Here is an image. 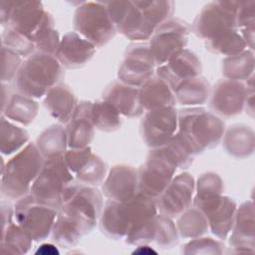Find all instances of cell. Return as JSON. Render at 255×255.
<instances>
[{
  "mask_svg": "<svg viewBox=\"0 0 255 255\" xmlns=\"http://www.w3.org/2000/svg\"><path fill=\"white\" fill-rule=\"evenodd\" d=\"M2 46L26 58L36 52L34 41L31 38L8 27L2 34Z\"/></svg>",
  "mask_w": 255,
  "mask_h": 255,
  "instance_id": "obj_40",
  "label": "cell"
},
{
  "mask_svg": "<svg viewBox=\"0 0 255 255\" xmlns=\"http://www.w3.org/2000/svg\"><path fill=\"white\" fill-rule=\"evenodd\" d=\"M224 189L222 178L215 172H205L201 174L195 182V197L202 199L211 196L221 195Z\"/></svg>",
  "mask_w": 255,
  "mask_h": 255,
  "instance_id": "obj_41",
  "label": "cell"
},
{
  "mask_svg": "<svg viewBox=\"0 0 255 255\" xmlns=\"http://www.w3.org/2000/svg\"><path fill=\"white\" fill-rule=\"evenodd\" d=\"M156 230L153 242L162 249H169L178 243V232L176 225L173 223L172 218L157 213L155 215Z\"/></svg>",
  "mask_w": 255,
  "mask_h": 255,
  "instance_id": "obj_37",
  "label": "cell"
},
{
  "mask_svg": "<svg viewBox=\"0 0 255 255\" xmlns=\"http://www.w3.org/2000/svg\"><path fill=\"white\" fill-rule=\"evenodd\" d=\"M254 64L253 51L246 49L222 61V74L225 79L243 82L254 75Z\"/></svg>",
  "mask_w": 255,
  "mask_h": 255,
  "instance_id": "obj_30",
  "label": "cell"
},
{
  "mask_svg": "<svg viewBox=\"0 0 255 255\" xmlns=\"http://www.w3.org/2000/svg\"><path fill=\"white\" fill-rule=\"evenodd\" d=\"M208 51L226 57L239 54L246 50L247 46L238 29L225 30L205 41Z\"/></svg>",
  "mask_w": 255,
  "mask_h": 255,
  "instance_id": "obj_31",
  "label": "cell"
},
{
  "mask_svg": "<svg viewBox=\"0 0 255 255\" xmlns=\"http://www.w3.org/2000/svg\"><path fill=\"white\" fill-rule=\"evenodd\" d=\"M156 253L157 252L147 244L137 245L136 248L132 251V254H138V255H151V254L155 255Z\"/></svg>",
  "mask_w": 255,
  "mask_h": 255,
  "instance_id": "obj_49",
  "label": "cell"
},
{
  "mask_svg": "<svg viewBox=\"0 0 255 255\" xmlns=\"http://www.w3.org/2000/svg\"><path fill=\"white\" fill-rule=\"evenodd\" d=\"M178 128V111L167 107L147 111L140 123V134L150 148L164 146Z\"/></svg>",
  "mask_w": 255,
  "mask_h": 255,
  "instance_id": "obj_12",
  "label": "cell"
},
{
  "mask_svg": "<svg viewBox=\"0 0 255 255\" xmlns=\"http://www.w3.org/2000/svg\"><path fill=\"white\" fill-rule=\"evenodd\" d=\"M39 105L33 99L21 93H12L2 105V115L12 122L28 126L38 115Z\"/></svg>",
  "mask_w": 255,
  "mask_h": 255,
  "instance_id": "obj_27",
  "label": "cell"
},
{
  "mask_svg": "<svg viewBox=\"0 0 255 255\" xmlns=\"http://www.w3.org/2000/svg\"><path fill=\"white\" fill-rule=\"evenodd\" d=\"M193 204L206 217L210 231L219 239H226L233 225L237 209L236 202L232 198L221 194L193 199Z\"/></svg>",
  "mask_w": 255,
  "mask_h": 255,
  "instance_id": "obj_14",
  "label": "cell"
},
{
  "mask_svg": "<svg viewBox=\"0 0 255 255\" xmlns=\"http://www.w3.org/2000/svg\"><path fill=\"white\" fill-rule=\"evenodd\" d=\"M107 163L98 155L92 154L88 163L75 175L79 182L96 186L104 182L107 176Z\"/></svg>",
  "mask_w": 255,
  "mask_h": 255,
  "instance_id": "obj_38",
  "label": "cell"
},
{
  "mask_svg": "<svg viewBox=\"0 0 255 255\" xmlns=\"http://www.w3.org/2000/svg\"><path fill=\"white\" fill-rule=\"evenodd\" d=\"M155 66L156 64L148 43H131L127 47L119 68V81L139 88L154 76Z\"/></svg>",
  "mask_w": 255,
  "mask_h": 255,
  "instance_id": "obj_11",
  "label": "cell"
},
{
  "mask_svg": "<svg viewBox=\"0 0 255 255\" xmlns=\"http://www.w3.org/2000/svg\"><path fill=\"white\" fill-rule=\"evenodd\" d=\"M162 147L174 161L177 168L184 169L192 164L195 154L192 152L186 141L177 132H175L170 140Z\"/></svg>",
  "mask_w": 255,
  "mask_h": 255,
  "instance_id": "obj_39",
  "label": "cell"
},
{
  "mask_svg": "<svg viewBox=\"0 0 255 255\" xmlns=\"http://www.w3.org/2000/svg\"><path fill=\"white\" fill-rule=\"evenodd\" d=\"M103 99L114 106L121 116L127 118H137L144 112L139 101V88L127 85L119 80L107 87Z\"/></svg>",
  "mask_w": 255,
  "mask_h": 255,
  "instance_id": "obj_23",
  "label": "cell"
},
{
  "mask_svg": "<svg viewBox=\"0 0 255 255\" xmlns=\"http://www.w3.org/2000/svg\"><path fill=\"white\" fill-rule=\"evenodd\" d=\"M194 191V177L188 172L179 173L155 199L157 211L170 218L179 216L191 206Z\"/></svg>",
  "mask_w": 255,
  "mask_h": 255,
  "instance_id": "obj_13",
  "label": "cell"
},
{
  "mask_svg": "<svg viewBox=\"0 0 255 255\" xmlns=\"http://www.w3.org/2000/svg\"><path fill=\"white\" fill-rule=\"evenodd\" d=\"M59 253L56 245L52 243H42L35 251L37 255H59Z\"/></svg>",
  "mask_w": 255,
  "mask_h": 255,
  "instance_id": "obj_48",
  "label": "cell"
},
{
  "mask_svg": "<svg viewBox=\"0 0 255 255\" xmlns=\"http://www.w3.org/2000/svg\"><path fill=\"white\" fill-rule=\"evenodd\" d=\"M91 120L95 128L103 131H115L123 123L120 113L104 99L92 104Z\"/></svg>",
  "mask_w": 255,
  "mask_h": 255,
  "instance_id": "obj_35",
  "label": "cell"
},
{
  "mask_svg": "<svg viewBox=\"0 0 255 255\" xmlns=\"http://www.w3.org/2000/svg\"><path fill=\"white\" fill-rule=\"evenodd\" d=\"M31 236L16 222H12L2 230L0 250L4 253L25 254L32 246Z\"/></svg>",
  "mask_w": 255,
  "mask_h": 255,
  "instance_id": "obj_36",
  "label": "cell"
},
{
  "mask_svg": "<svg viewBox=\"0 0 255 255\" xmlns=\"http://www.w3.org/2000/svg\"><path fill=\"white\" fill-rule=\"evenodd\" d=\"M247 87L244 82L222 79L211 89L209 106L214 114L231 118L242 113L247 97Z\"/></svg>",
  "mask_w": 255,
  "mask_h": 255,
  "instance_id": "obj_15",
  "label": "cell"
},
{
  "mask_svg": "<svg viewBox=\"0 0 255 255\" xmlns=\"http://www.w3.org/2000/svg\"><path fill=\"white\" fill-rule=\"evenodd\" d=\"M72 181L73 173L63 155L45 159L40 173L31 186L30 194L38 202L59 210L63 205L64 191Z\"/></svg>",
  "mask_w": 255,
  "mask_h": 255,
  "instance_id": "obj_4",
  "label": "cell"
},
{
  "mask_svg": "<svg viewBox=\"0 0 255 255\" xmlns=\"http://www.w3.org/2000/svg\"><path fill=\"white\" fill-rule=\"evenodd\" d=\"M44 161L35 143L26 144L2 166L1 194L8 199L15 200L28 195Z\"/></svg>",
  "mask_w": 255,
  "mask_h": 255,
  "instance_id": "obj_2",
  "label": "cell"
},
{
  "mask_svg": "<svg viewBox=\"0 0 255 255\" xmlns=\"http://www.w3.org/2000/svg\"><path fill=\"white\" fill-rule=\"evenodd\" d=\"M73 24L75 32L95 45L96 48L108 44L117 33L105 2H81L74 13Z\"/></svg>",
  "mask_w": 255,
  "mask_h": 255,
  "instance_id": "obj_5",
  "label": "cell"
},
{
  "mask_svg": "<svg viewBox=\"0 0 255 255\" xmlns=\"http://www.w3.org/2000/svg\"><path fill=\"white\" fill-rule=\"evenodd\" d=\"M92 149L90 146L81 148H70L64 153V160L71 170L72 173H77L80 171L90 160L92 156Z\"/></svg>",
  "mask_w": 255,
  "mask_h": 255,
  "instance_id": "obj_44",
  "label": "cell"
},
{
  "mask_svg": "<svg viewBox=\"0 0 255 255\" xmlns=\"http://www.w3.org/2000/svg\"><path fill=\"white\" fill-rule=\"evenodd\" d=\"M97 223V220L79 208L63 203L52 229V239L61 247H74L85 235L93 231Z\"/></svg>",
  "mask_w": 255,
  "mask_h": 255,
  "instance_id": "obj_8",
  "label": "cell"
},
{
  "mask_svg": "<svg viewBox=\"0 0 255 255\" xmlns=\"http://www.w3.org/2000/svg\"><path fill=\"white\" fill-rule=\"evenodd\" d=\"M11 6H12V1L3 0L0 2V22L3 27L8 26L10 13H11Z\"/></svg>",
  "mask_w": 255,
  "mask_h": 255,
  "instance_id": "obj_47",
  "label": "cell"
},
{
  "mask_svg": "<svg viewBox=\"0 0 255 255\" xmlns=\"http://www.w3.org/2000/svg\"><path fill=\"white\" fill-rule=\"evenodd\" d=\"M2 67H1V81L2 84L10 83L16 79L18 71L23 63L22 57L12 50L1 47Z\"/></svg>",
  "mask_w": 255,
  "mask_h": 255,
  "instance_id": "obj_43",
  "label": "cell"
},
{
  "mask_svg": "<svg viewBox=\"0 0 255 255\" xmlns=\"http://www.w3.org/2000/svg\"><path fill=\"white\" fill-rule=\"evenodd\" d=\"M63 77L62 66L54 55L35 52L22 63L16 76L17 91L40 99L58 85Z\"/></svg>",
  "mask_w": 255,
  "mask_h": 255,
  "instance_id": "obj_3",
  "label": "cell"
},
{
  "mask_svg": "<svg viewBox=\"0 0 255 255\" xmlns=\"http://www.w3.org/2000/svg\"><path fill=\"white\" fill-rule=\"evenodd\" d=\"M101 231L111 239L126 238L131 223L132 211L129 200L116 201L109 199L99 218Z\"/></svg>",
  "mask_w": 255,
  "mask_h": 255,
  "instance_id": "obj_19",
  "label": "cell"
},
{
  "mask_svg": "<svg viewBox=\"0 0 255 255\" xmlns=\"http://www.w3.org/2000/svg\"><path fill=\"white\" fill-rule=\"evenodd\" d=\"M40 1H12L8 28H11L33 40V35L45 15Z\"/></svg>",
  "mask_w": 255,
  "mask_h": 255,
  "instance_id": "obj_22",
  "label": "cell"
},
{
  "mask_svg": "<svg viewBox=\"0 0 255 255\" xmlns=\"http://www.w3.org/2000/svg\"><path fill=\"white\" fill-rule=\"evenodd\" d=\"M190 31V26L178 18H169L156 28L148 42L156 66L165 64L185 49Z\"/></svg>",
  "mask_w": 255,
  "mask_h": 255,
  "instance_id": "obj_9",
  "label": "cell"
},
{
  "mask_svg": "<svg viewBox=\"0 0 255 255\" xmlns=\"http://www.w3.org/2000/svg\"><path fill=\"white\" fill-rule=\"evenodd\" d=\"M210 84L202 76L189 79L181 83L174 91L176 103L186 107H198L204 105L210 97Z\"/></svg>",
  "mask_w": 255,
  "mask_h": 255,
  "instance_id": "obj_28",
  "label": "cell"
},
{
  "mask_svg": "<svg viewBox=\"0 0 255 255\" xmlns=\"http://www.w3.org/2000/svg\"><path fill=\"white\" fill-rule=\"evenodd\" d=\"M95 53L96 46L73 31L62 37L55 57L62 67L76 69L87 64Z\"/></svg>",
  "mask_w": 255,
  "mask_h": 255,
  "instance_id": "obj_20",
  "label": "cell"
},
{
  "mask_svg": "<svg viewBox=\"0 0 255 255\" xmlns=\"http://www.w3.org/2000/svg\"><path fill=\"white\" fill-rule=\"evenodd\" d=\"M36 52L54 55L60 44L58 31L55 29V21L49 12H45L43 20L33 35Z\"/></svg>",
  "mask_w": 255,
  "mask_h": 255,
  "instance_id": "obj_34",
  "label": "cell"
},
{
  "mask_svg": "<svg viewBox=\"0 0 255 255\" xmlns=\"http://www.w3.org/2000/svg\"><path fill=\"white\" fill-rule=\"evenodd\" d=\"M92 104L89 101L79 103L71 120L67 123L66 134L69 148L86 147L93 141L95 127L91 120Z\"/></svg>",
  "mask_w": 255,
  "mask_h": 255,
  "instance_id": "obj_21",
  "label": "cell"
},
{
  "mask_svg": "<svg viewBox=\"0 0 255 255\" xmlns=\"http://www.w3.org/2000/svg\"><path fill=\"white\" fill-rule=\"evenodd\" d=\"M254 203L252 200L243 202L237 207L231 235L230 246L235 253H254L255 252V218Z\"/></svg>",
  "mask_w": 255,
  "mask_h": 255,
  "instance_id": "obj_18",
  "label": "cell"
},
{
  "mask_svg": "<svg viewBox=\"0 0 255 255\" xmlns=\"http://www.w3.org/2000/svg\"><path fill=\"white\" fill-rule=\"evenodd\" d=\"M103 192L112 200H129L138 192L137 169L128 164L114 165L103 182Z\"/></svg>",
  "mask_w": 255,
  "mask_h": 255,
  "instance_id": "obj_17",
  "label": "cell"
},
{
  "mask_svg": "<svg viewBox=\"0 0 255 255\" xmlns=\"http://www.w3.org/2000/svg\"><path fill=\"white\" fill-rule=\"evenodd\" d=\"M58 214V210L38 202L30 193L14 205V219L33 239L40 242L49 237Z\"/></svg>",
  "mask_w": 255,
  "mask_h": 255,
  "instance_id": "obj_7",
  "label": "cell"
},
{
  "mask_svg": "<svg viewBox=\"0 0 255 255\" xmlns=\"http://www.w3.org/2000/svg\"><path fill=\"white\" fill-rule=\"evenodd\" d=\"M224 131V122L204 108L188 107L178 111L177 133L195 155L218 145Z\"/></svg>",
  "mask_w": 255,
  "mask_h": 255,
  "instance_id": "obj_1",
  "label": "cell"
},
{
  "mask_svg": "<svg viewBox=\"0 0 255 255\" xmlns=\"http://www.w3.org/2000/svg\"><path fill=\"white\" fill-rule=\"evenodd\" d=\"M202 65L195 53L183 49L172 56L165 64L158 66L156 76L161 78L174 91L181 83L200 76Z\"/></svg>",
  "mask_w": 255,
  "mask_h": 255,
  "instance_id": "obj_16",
  "label": "cell"
},
{
  "mask_svg": "<svg viewBox=\"0 0 255 255\" xmlns=\"http://www.w3.org/2000/svg\"><path fill=\"white\" fill-rule=\"evenodd\" d=\"M14 217V207L7 201H1V222L2 230L11 224Z\"/></svg>",
  "mask_w": 255,
  "mask_h": 255,
  "instance_id": "obj_46",
  "label": "cell"
},
{
  "mask_svg": "<svg viewBox=\"0 0 255 255\" xmlns=\"http://www.w3.org/2000/svg\"><path fill=\"white\" fill-rule=\"evenodd\" d=\"M239 1H212L200 10L193 21L192 30L206 41L229 29H237L236 12Z\"/></svg>",
  "mask_w": 255,
  "mask_h": 255,
  "instance_id": "obj_10",
  "label": "cell"
},
{
  "mask_svg": "<svg viewBox=\"0 0 255 255\" xmlns=\"http://www.w3.org/2000/svg\"><path fill=\"white\" fill-rule=\"evenodd\" d=\"M35 144L44 159L64 155L68 146L66 128L60 125L48 127L39 134Z\"/></svg>",
  "mask_w": 255,
  "mask_h": 255,
  "instance_id": "obj_29",
  "label": "cell"
},
{
  "mask_svg": "<svg viewBox=\"0 0 255 255\" xmlns=\"http://www.w3.org/2000/svg\"><path fill=\"white\" fill-rule=\"evenodd\" d=\"M29 133L26 129L14 125L4 116H1L0 150L2 154L10 155L21 150L28 144Z\"/></svg>",
  "mask_w": 255,
  "mask_h": 255,
  "instance_id": "obj_32",
  "label": "cell"
},
{
  "mask_svg": "<svg viewBox=\"0 0 255 255\" xmlns=\"http://www.w3.org/2000/svg\"><path fill=\"white\" fill-rule=\"evenodd\" d=\"M139 101L143 111L174 107L176 101L173 91L158 76H152L139 87Z\"/></svg>",
  "mask_w": 255,
  "mask_h": 255,
  "instance_id": "obj_25",
  "label": "cell"
},
{
  "mask_svg": "<svg viewBox=\"0 0 255 255\" xmlns=\"http://www.w3.org/2000/svg\"><path fill=\"white\" fill-rule=\"evenodd\" d=\"M176 164L163 147L151 148L137 169L138 192L156 199L174 177Z\"/></svg>",
  "mask_w": 255,
  "mask_h": 255,
  "instance_id": "obj_6",
  "label": "cell"
},
{
  "mask_svg": "<svg viewBox=\"0 0 255 255\" xmlns=\"http://www.w3.org/2000/svg\"><path fill=\"white\" fill-rule=\"evenodd\" d=\"M78 104L76 95L65 84L54 86L44 98V106L49 114L62 124H67L71 120Z\"/></svg>",
  "mask_w": 255,
  "mask_h": 255,
  "instance_id": "obj_24",
  "label": "cell"
},
{
  "mask_svg": "<svg viewBox=\"0 0 255 255\" xmlns=\"http://www.w3.org/2000/svg\"><path fill=\"white\" fill-rule=\"evenodd\" d=\"M255 1H239L236 12V26L238 30L255 27Z\"/></svg>",
  "mask_w": 255,
  "mask_h": 255,
  "instance_id": "obj_45",
  "label": "cell"
},
{
  "mask_svg": "<svg viewBox=\"0 0 255 255\" xmlns=\"http://www.w3.org/2000/svg\"><path fill=\"white\" fill-rule=\"evenodd\" d=\"M175 225L178 235L185 239L200 237L209 229L206 217L196 207H189L181 213Z\"/></svg>",
  "mask_w": 255,
  "mask_h": 255,
  "instance_id": "obj_33",
  "label": "cell"
},
{
  "mask_svg": "<svg viewBox=\"0 0 255 255\" xmlns=\"http://www.w3.org/2000/svg\"><path fill=\"white\" fill-rule=\"evenodd\" d=\"M224 252V245L219 240L210 237H197L187 242L182 249V253L186 255H214L222 254Z\"/></svg>",
  "mask_w": 255,
  "mask_h": 255,
  "instance_id": "obj_42",
  "label": "cell"
},
{
  "mask_svg": "<svg viewBox=\"0 0 255 255\" xmlns=\"http://www.w3.org/2000/svg\"><path fill=\"white\" fill-rule=\"evenodd\" d=\"M222 142L228 154L236 158H246L254 151V131L246 125H233L224 131Z\"/></svg>",
  "mask_w": 255,
  "mask_h": 255,
  "instance_id": "obj_26",
  "label": "cell"
}]
</instances>
